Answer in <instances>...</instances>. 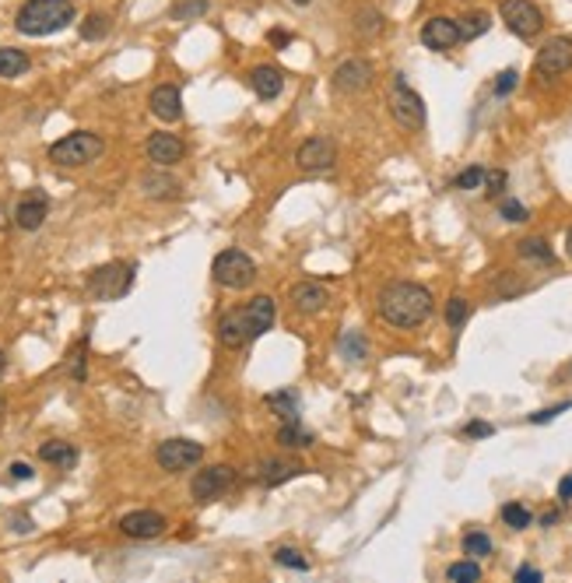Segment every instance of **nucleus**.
<instances>
[{"label":"nucleus","mask_w":572,"mask_h":583,"mask_svg":"<svg viewBox=\"0 0 572 583\" xmlns=\"http://www.w3.org/2000/svg\"><path fill=\"white\" fill-rule=\"evenodd\" d=\"M169 528L165 517L155 513V509H133L127 517H120V530L127 538H137V541H148V538H158L162 530Z\"/></svg>","instance_id":"obj_15"},{"label":"nucleus","mask_w":572,"mask_h":583,"mask_svg":"<svg viewBox=\"0 0 572 583\" xmlns=\"http://www.w3.org/2000/svg\"><path fill=\"white\" fill-rule=\"evenodd\" d=\"M46 214H50V197L39 193V190H32L28 197L18 201V208H15V225L25 229V232H35V229L46 222Z\"/></svg>","instance_id":"obj_17"},{"label":"nucleus","mask_w":572,"mask_h":583,"mask_svg":"<svg viewBox=\"0 0 572 583\" xmlns=\"http://www.w3.org/2000/svg\"><path fill=\"white\" fill-rule=\"evenodd\" d=\"M572 67V39L558 35V39H547L545 46L537 50V60H534V71L541 78H562Z\"/></svg>","instance_id":"obj_10"},{"label":"nucleus","mask_w":572,"mask_h":583,"mask_svg":"<svg viewBox=\"0 0 572 583\" xmlns=\"http://www.w3.org/2000/svg\"><path fill=\"white\" fill-rule=\"evenodd\" d=\"M365 351H369V345H365V338L359 331H344V334H340V355H344V359L359 362V359H365Z\"/></svg>","instance_id":"obj_31"},{"label":"nucleus","mask_w":572,"mask_h":583,"mask_svg":"<svg viewBox=\"0 0 572 583\" xmlns=\"http://www.w3.org/2000/svg\"><path fill=\"white\" fill-rule=\"evenodd\" d=\"M502 520H506V528H513V530H523V528H530V509L527 506H520V503H506L502 506Z\"/></svg>","instance_id":"obj_33"},{"label":"nucleus","mask_w":572,"mask_h":583,"mask_svg":"<svg viewBox=\"0 0 572 583\" xmlns=\"http://www.w3.org/2000/svg\"><path fill=\"white\" fill-rule=\"evenodd\" d=\"M218 341L225 348H246L250 341H257L253 338V327H250V317H246V310H229L225 317L218 320Z\"/></svg>","instance_id":"obj_13"},{"label":"nucleus","mask_w":572,"mask_h":583,"mask_svg":"<svg viewBox=\"0 0 572 583\" xmlns=\"http://www.w3.org/2000/svg\"><path fill=\"white\" fill-rule=\"evenodd\" d=\"M492 552V538L485 534V530H470L464 534V556H488Z\"/></svg>","instance_id":"obj_34"},{"label":"nucleus","mask_w":572,"mask_h":583,"mask_svg":"<svg viewBox=\"0 0 572 583\" xmlns=\"http://www.w3.org/2000/svg\"><path fill=\"white\" fill-rule=\"evenodd\" d=\"M288 39H291L288 32H271V43H274V46H288Z\"/></svg>","instance_id":"obj_47"},{"label":"nucleus","mask_w":572,"mask_h":583,"mask_svg":"<svg viewBox=\"0 0 572 583\" xmlns=\"http://www.w3.org/2000/svg\"><path fill=\"white\" fill-rule=\"evenodd\" d=\"M566 408H569V404L562 400V404H555V408H545V411H537V415H530V422H534V425H545V422H551L555 415H562Z\"/></svg>","instance_id":"obj_42"},{"label":"nucleus","mask_w":572,"mask_h":583,"mask_svg":"<svg viewBox=\"0 0 572 583\" xmlns=\"http://www.w3.org/2000/svg\"><path fill=\"white\" fill-rule=\"evenodd\" d=\"M211 274L222 289H250L257 282V264L242 250H222L211 264Z\"/></svg>","instance_id":"obj_4"},{"label":"nucleus","mask_w":572,"mask_h":583,"mask_svg":"<svg viewBox=\"0 0 572 583\" xmlns=\"http://www.w3.org/2000/svg\"><path fill=\"white\" fill-rule=\"evenodd\" d=\"M495 425L488 422H470L468 429H464V436H470V440H485V436H492Z\"/></svg>","instance_id":"obj_43"},{"label":"nucleus","mask_w":572,"mask_h":583,"mask_svg":"<svg viewBox=\"0 0 572 583\" xmlns=\"http://www.w3.org/2000/svg\"><path fill=\"white\" fill-rule=\"evenodd\" d=\"M380 317L400 331L421 327L432 317V292L418 282H393L380 292Z\"/></svg>","instance_id":"obj_1"},{"label":"nucleus","mask_w":572,"mask_h":583,"mask_svg":"<svg viewBox=\"0 0 572 583\" xmlns=\"http://www.w3.org/2000/svg\"><path fill=\"white\" fill-rule=\"evenodd\" d=\"M558 499H572V475H566L558 481Z\"/></svg>","instance_id":"obj_46"},{"label":"nucleus","mask_w":572,"mask_h":583,"mask_svg":"<svg viewBox=\"0 0 572 583\" xmlns=\"http://www.w3.org/2000/svg\"><path fill=\"white\" fill-rule=\"evenodd\" d=\"M267 408L281 419V422H299V398L291 390H278V394H267Z\"/></svg>","instance_id":"obj_25"},{"label":"nucleus","mask_w":572,"mask_h":583,"mask_svg":"<svg viewBox=\"0 0 572 583\" xmlns=\"http://www.w3.org/2000/svg\"><path fill=\"white\" fill-rule=\"evenodd\" d=\"M105 141L92 131H74L60 141L50 144V162L60 169H81V165H92L95 159H103Z\"/></svg>","instance_id":"obj_3"},{"label":"nucleus","mask_w":572,"mask_h":583,"mask_svg":"<svg viewBox=\"0 0 572 583\" xmlns=\"http://www.w3.org/2000/svg\"><path fill=\"white\" fill-rule=\"evenodd\" d=\"M141 186H144L148 197H176V193H180V180L162 176V173H148V176L141 180Z\"/></svg>","instance_id":"obj_27"},{"label":"nucleus","mask_w":572,"mask_h":583,"mask_svg":"<svg viewBox=\"0 0 572 583\" xmlns=\"http://www.w3.org/2000/svg\"><path fill=\"white\" fill-rule=\"evenodd\" d=\"M457 25H460V39H478V35H485V32H488V28H492V18H488V15H485V11H470L468 18H464V22H457Z\"/></svg>","instance_id":"obj_29"},{"label":"nucleus","mask_w":572,"mask_h":583,"mask_svg":"<svg viewBox=\"0 0 572 583\" xmlns=\"http://www.w3.org/2000/svg\"><path fill=\"white\" fill-rule=\"evenodd\" d=\"M11 478H15V481H28V478H32V468L22 464V460H15V464H11Z\"/></svg>","instance_id":"obj_45"},{"label":"nucleus","mask_w":572,"mask_h":583,"mask_svg":"<svg viewBox=\"0 0 572 583\" xmlns=\"http://www.w3.org/2000/svg\"><path fill=\"white\" fill-rule=\"evenodd\" d=\"M208 11H211L208 0H180V4H173L169 15H173L176 22H193V18H204Z\"/></svg>","instance_id":"obj_30"},{"label":"nucleus","mask_w":572,"mask_h":583,"mask_svg":"<svg viewBox=\"0 0 572 583\" xmlns=\"http://www.w3.org/2000/svg\"><path fill=\"white\" fill-rule=\"evenodd\" d=\"M39 457H43L46 464H60V468H74V464H78V450H74L71 443H60V440L43 443V447H39Z\"/></svg>","instance_id":"obj_23"},{"label":"nucleus","mask_w":572,"mask_h":583,"mask_svg":"<svg viewBox=\"0 0 572 583\" xmlns=\"http://www.w3.org/2000/svg\"><path fill=\"white\" fill-rule=\"evenodd\" d=\"M246 317H250V327H253V338H261V334L271 331V323L278 317V306H274L271 295H257V299L246 306Z\"/></svg>","instance_id":"obj_22"},{"label":"nucleus","mask_w":572,"mask_h":583,"mask_svg":"<svg viewBox=\"0 0 572 583\" xmlns=\"http://www.w3.org/2000/svg\"><path fill=\"white\" fill-rule=\"evenodd\" d=\"M155 460L162 471L180 475V471H186V468H193V464L204 460V447L193 443V440H165V443H158Z\"/></svg>","instance_id":"obj_8"},{"label":"nucleus","mask_w":572,"mask_h":583,"mask_svg":"<svg viewBox=\"0 0 572 583\" xmlns=\"http://www.w3.org/2000/svg\"><path fill=\"white\" fill-rule=\"evenodd\" d=\"M274 562H278V566H285V569H299V573H306V569H310V558L302 556L299 548H288V545H281V548L274 552Z\"/></svg>","instance_id":"obj_35"},{"label":"nucleus","mask_w":572,"mask_h":583,"mask_svg":"<svg viewBox=\"0 0 572 583\" xmlns=\"http://www.w3.org/2000/svg\"><path fill=\"white\" fill-rule=\"evenodd\" d=\"M250 84H253V92L261 95L263 103H271V99H278V95H281V88H285V74H281V67L261 64V67H253Z\"/></svg>","instance_id":"obj_20"},{"label":"nucleus","mask_w":572,"mask_h":583,"mask_svg":"<svg viewBox=\"0 0 572 583\" xmlns=\"http://www.w3.org/2000/svg\"><path fill=\"white\" fill-rule=\"evenodd\" d=\"M302 471H306V468H302L299 460H278V457H274V460H261V468H257V481L274 489V485H285L288 478H299Z\"/></svg>","instance_id":"obj_21"},{"label":"nucleus","mask_w":572,"mask_h":583,"mask_svg":"<svg viewBox=\"0 0 572 583\" xmlns=\"http://www.w3.org/2000/svg\"><path fill=\"white\" fill-rule=\"evenodd\" d=\"M28 54L25 50H15V46H4L0 50V78H22L28 71Z\"/></svg>","instance_id":"obj_24"},{"label":"nucleus","mask_w":572,"mask_h":583,"mask_svg":"<svg viewBox=\"0 0 572 583\" xmlns=\"http://www.w3.org/2000/svg\"><path fill=\"white\" fill-rule=\"evenodd\" d=\"M15 530H22V534H25V530H32V524H28L25 517H22V520H15Z\"/></svg>","instance_id":"obj_48"},{"label":"nucleus","mask_w":572,"mask_h":583,"mask_svg":"<svg viewBox=\"0 0 572 583\" xmlns=\"http://www.w3.org/2000/svg\"><path fill=\"white\" fill-rule=\"evenodd\" d=\"M485 183H488V197H498L506 190V173L495 169V173H485Z\"/></svg>","instance_id":"obj_41"},{"label":"nucleus","mask_w":572,"mask_h":583,"mask_svg":"<svg viewBox=\"0 0 572 583\" xmlns=\"http://www.w3.org/2000/svg\"><path fill=\"white\" fill-rule=\"evenodd\" d=\"M481 183H485V169H481V165H470V169H464V173L453 180L457 190H478Z\"/></svg>","instance_id":"obj_38"},{"label":"nucleus","mask_w":572,"mask_h":583,"mask_svg":"<svg viewBox=\"0 0 572 583\" xmlns=\"http://www.w3.org/2000/svg\"><path fill=\"white\" fill-rule=\"evenodd\" d=\"M517 81H520V74H517V71H502V74H498V81H495V95H509V92L517 88Z\"/></svg>","instance_id":"obj_40"},{"label":"nucleus","mask_w":572,"mask_h":583,"mask_svg":"<svg viewBox=\"0 0 572 583\" xmlns=\"http://www.w3.org/2000/svg\"><path fill=\"white\" fill-rule=\"evenodd\" d=\"M421 43L429 46V50H436V54H446V50H453L457 43H460V25L453 22V18H429L425 25H421Z\"/></svg>","instance_id":"obj_14"},{"label":"nucleus","mask_w":572,"mask_h":583,"mask_svg":"<svg viewBox=\"0 0 572 583\" xmlns=\"http://www.w3.org/2000/svg\"><path fill=\"white\" fill-rule=\"evenodd\" d=\"M517 250H520L523 261H537V264H555V250H551V246H547V242H545L541 236L523 239Z\"/></svg>","instance_id":"obj_28"},{"label":"nucleus","mask_w":572,"mask_h":583,"mask_svg":"<svg viewBox=\"0 0 572 583\" xmlns=\"http://www.w3.org/2000/svg\"><path fill=\"white\" fill-rule=\"evenodd\" d=\"M369 84H372V64H369V60L351 56V60L338 64V71H334V88H338V92L355 95V92H365Z\"/></svg>","instance_id":"obj_12"},{"label":"nucleus","mask_w":572,"mask_h":583,"mask_svg":"<svg viewBox=\"0 0 572 583\" xmlns=\"http://www.w3.org/2000/svg\"><path fill=\"white\" fill-rule=\"evenodd\" d=\"M144 152H148V162H155L158 169H169V165H176V162L186 155V144H182L176 133L158 131V133H152V137H148Z\"/></svg>","instance_id":"obj_16"},{"label":"nucleus","mask_w":572,"mask_h":583,"mask_svg":"<svg viewBox=\"0 0 572 583\" xmlns=\"http://www.w3.org/2000/svg\"><path fill=\"white\" fill-rule=\"evenodd\" d=\"M468 317H470L468 299H460V295H453V299L446 302V323H449V327H464V323H468Z\"/></svg>","instance_id":"obj_36"},{"label":"nucleus","mask_w":572,"mask_h":583,"mask_svg":"<svg viewBox=\"0 0 572 583\" xmlns=\"http://www.w3.org/2000/svg\"><path fill=\"white\" fill-rule=\"evenodd\" d=\"M502 218H506V222H527L530 212L523 208L520 201H513V197H509V201H502Z\"/></svg>","instance_id":"obj_39"},{"label":"nucleus","mask_w":572,"mask_h":583,"mask_svg":"<svg viewBox=\"0 0 572 583\" xmlns=\"http://www.w3.org/2000/svg\"><path fill=\"white\" fill-rule=\"evenodd\" d=\"M498 15H502L506 28L513 35H520V39H534L545 28V15H541V7L534 0H502Z\"/></svg>","instance_id":"obj_7"},{"label":"nucleus","mask_w":572,"mask_h":583,"mask_svg":"<svg viewBox=\"0 0 572 583\" xmlns=\"http://www.w3.org/2000/svg\"><path fill=\"white\" fill-rule=\"evenodd\" d=\"M133 285V264H103L88 274V295L92 299H103V302H113V299H123Z\"/></svg>","instance_id":"obj_6"},{"label":"nucleus","mask_w":572,"mask_h":583,"mask_svg":"<svg viewBox=\"0 0 572 583\" xmlns=\"http://www.w3.org/2000/svg\"><path fill=\"white\" fill-rule=\"evenodd\" d=\"M4 411H7V400L0 398V415H4Z\"/></svg>","instance_id":"obj_52"},{"label":"nucleus","mask_w":572,"mask_h":583,"mask_svg":"<svg viewBox=\"0 0 572 583\" xmlns=\"http://www.w3.org/2000/svg\"><path fill=\"white\" fill-rule=\"evenodd\" d=\"M4 372H7V355L0 351V376H4Z\"/></svg>","instance_id":"obj_49"},{"label":"nucleus","mask_w":572,"mask_h":583,"mask_svg":"<svg viewBox=\"0 0 572 583\" xmlns=\"http://www.w3.org/2000/svg\"><path fill=\"white\" fill-rule=\"evenodd\" d=\"M446 580H453V583L481 580V566H478V562H470V558H464V562H453V566L446 569Z\"/></svg>","instance_id":"obj_32"},{"label":"nucleus","mask_w":572,"mask_h":583,"mask_svg":"<svg viewBox=\"0 0 572 583\" xmlns=\"http://www.w3.org/2000/svg\"><path fill=\"white\" fill-rule=\"evenodd\" d=\"M517 580H520V583H537V580H541V569H534V566H520V569H517Z\"/></svg>","instance_id":"obj_44"},{"label":"nucleus","mask_w":572,"mask_h":583,"mask_svg":"<svg viewBox=\"0 0 572 583\" xmlns=\"http://www.w3.org/2000/svg\"><path fill=\"white\" fill-rule=\"evenodd\" d=\"M74 22V4L71 0H28L15 15V28L22 35H53Z\"/></svg>","instance_id":"obj_2"},{"label":"nucleus","mask_w":572,"mask_h":583,"mask_svg":"<svg viewBox=\"0 0 572 583\" xmlns=\"http://www.w3.org/2000/svg\"><path fill=\"white\" fill-rule=\"evenodd\" d=\"M148 106H152V113H155L158 120L176 124V120L182 116L180 88H176V84H158L155 92H152V99H148Z\"/></svg>","instance_id":"obj_18"},{"label":"nucleus","mask_w":572,"mask_h":583,"mask_svg":"<svg viewBox=\"0 0 572 583\" xmlns=\"http://www.w3.org/2000/svg\"><path fill=\"white\" fill-rule=\"evenodd\" d=\"M232 485H235L232 468H229V464H214V468H204V471H197V475H193L190 492H193V499H197V503H214V499H222Z\"/></svg>","instance_id":"obj_9"},{"label":"nucleus","mask_w":572,"mask_h":583,"mask_svg":"<svg viewBox=\"0 0 572 583\" xmlns=\"http://www.w3.org/2000/svg\"><path fill=\"white\" fill-rule=\"evenodd\" d=\"M390 113L404 131H421L425 127V99L408 84L404 74H393L390 88Z\"/></svg>","instance_id":"obj_5"},{"label":"nucleus","mask_w":572,"mask_h":583,"mask_svg":"<svg viewBox=\"0 0 572 583\" xmlns=\"http://www.w3.org/2000/svg\"><path fill=\"white\" fill-rule=\"evenodd\" d=\"M327 302H330V295H327L323 285H316V282L291 285V306H295L299 313H320V310H327Z\"/></svg>","instance_id":"obj_19"},{"label":"nucleus","mask_w":572,"mask_h":583,"mask_svg":"<svg viewBox=\"0 0 572 583\" xmlns=\"http://www.w3.org/2000/svg\"><path fill=\"white\" fill-rule=\"evenodd\" d=\"M103 35H109V18L105 15H88L81 22V39H103Z\"/></svg>","instance_id":"obj_37"},{"label":"nucleus","mask_w":572,"mask_h":583,"mask_svg":"<svg viewBox=\"0 0 572 583\" xmlns=\"http://www.w3.org/2000/svg\"><path fill=\"white\" fill-rule=\"evenodd\" d=\"M334 162H338V144L330 137H310L295 152V165L302 173H327V169H334Z\"/></svg>","instance_id":"obj_11"},{"label":"nucleus","mask_w":572,"mask_h":583,"mask_svg":"<svg viewBox=\"0 0 572 583\" xmlns=\"http://www.w3.org/2000/svg\"><path fill=\"white\" fill-rule=\"evenodd\" d=\"M291 4H299V7H306V4H312V0H291Z\"/></svg>","instance_id":"obj_51"},{"label":"nucleus","mask_w":572,"mask_h":583,"mask_svg":"<svg viewBox=\"0 0 572 583\" xmlns=\"http://www.w3.org/2000/svg\"><path fill=\"white\" fill-rule=\"evenodd\" d=\"M566 246H569V257H572V229L566 232Z\"/></svg>","instance_id":"obj_50"},{"label":"nucleus","mask_w":572,"mask_h":583,"mask_svg":"<svg viewBox=\"0 0 572 583\" xmlns=\"http://www.w3.org/2000/svg\"><path fill=\"white\" fill-rule=\"evenodd\" d=\"M278 443L288 447V450H310L312 447V432L310 429H302L299 422H285L278 429Z\"/></svg>","instance_id":"obj_26"}]
</instances>
